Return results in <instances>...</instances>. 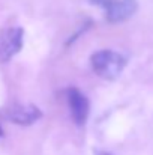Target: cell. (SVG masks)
<instances>
[{
	"label": "cell",
	"instance_id": "cell-1",
	"mask_svg": "<svg viewBox=\"0 0 153 155\" xmlns=\"http://www.w3.org/2000/svg\"><path fill=\"white\" fill-rule=\"evenodd\" d=\"M126 57L113 50H99L90 57L93 71L105 80H116L126 66Z\"/></svg>",
	"mask_w": 153,
	"mask_h": 155
},
{
	"label": "cell",
	"instance_id": "cell-2",
	"mask_svg": "<svg viewBox=\"0 0 153 155\" xmlns=\"http://www.w3.org/2000/svg\"><path fill=\"white\" fill-rule=\"evenodd\" d=\"M105 9V17L110 23H122L129 20L138 9L137 0H90Z\"/></svg>",
	"mask_w": 153,
	"mask_h": 155
},
{
	"label": "cell",
	"instance_id": "cell-6",
	"mask_svg": "<svg viewBox=\"0 0 153 155\" xmlns=\"http://www.w3.org/2000/svg\"><path fill=\"white\" fill-rule=\"evenodd\" d=\"M98 155H110V154H107V152H99Z\"/></svg>",
	"mask_w": 153,
	"mask_h": 155
},
{
	"label": "cell",
	"instance_id": "cell-5",
	"mask_svg": "<svg viewBox=\"0 0 153 155\" xmlns=\"http://www.w3.org/2000/svg\"><path fill=\"white\" fill-rule=\"evenodd\" d=\"M66 97H68V104H69L74 122L77 125H84L89 117V111H90L89 100L86 98V95L83 92H80L75 87L69 89Z\"/></svg>",
	"mask_w": 153,
	"mask_h": 155
},
{
	"label": "cell",
	"instance_id": "cell-7",
	"mask_svg": "<svg viewBox=\"0 0 153 155\" xmlns=\"http://www.w3.org/2000/svg\"><path fill=\"white\" fill-rule=\"evenodd\" d=\"M3 136V130H2V127H0V137Z\"/></svg>",
	"mask_w": 153,
	"mask_h": 155
},
{
	"label": "cell",
	"instance_id": "cell-3",
	"mask_svg": "<svg viewBox=\"0 0 153 155\" xmlns=\"http://www.w3.org/2000/svg\"><path fill=\"white\" fill-rule=\"evenodd\" d=\"M3 116L11 120L12 124L17 125H32L35 122H38L42 117V111L39 107L33 105V104H21V103H15L8 105L3 110Z\"/></svg>",
	"mask_w": 153,
	"mask_h": 155
},
{
	"label": "cell",
	"instance_id": "cell-4",
	"mask_svg": "<svg viewBox=\"0 0 153 155\" xmlns=\"http://www.w3.org/2000/svg\"><path fill=\"white\" fill-rule=\"evenodd\" d=\"M24 30L21 27H9L0 35V62H9L23 48Z\"/></svg>",
	"mask_w": 153,
	"mask_h": 155
}]
</instances>
